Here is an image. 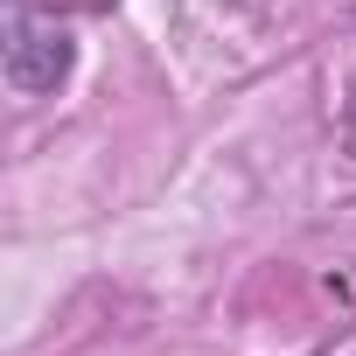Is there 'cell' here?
<instances>
[{
	"mask_svg": "<svg viewBox=\"0 0 356 356\" xmlns=\"http://www.w3.org/2000/svg\"><path fill=\"white\" fill-rule=\"evenodd\" d=\"M349 147H356V84H349Z\"/></svg>",
	"mask_w": 356,
	"mask_h": 356,
	"instance_id": "obj_2",
	"label": "cell"
},
{
	"mask_svg": "<svg viewBox=\"0 0 356 356\" xmlns=\"http://www.w3.org/2000/svg\"><path fill=\"white\" fill-rule=\"evenodd\" d=\"M70 70V42L56 35V29H15V49H8V77L22 84V91H42V84H56Z\"/></svg>",
	"mask_w": 356,
	"mask_h": 356,
	"instance_id": "obj_1",
	"label": "cell"
}]
</instances>
